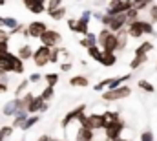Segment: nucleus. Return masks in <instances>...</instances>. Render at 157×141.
Returning a JSON list of instances; mask_svg holds the SVG:
<instances>
[{"label":"nucleus","instance_id":"obj_40","mask_svg":"<svg viewBox=\"0 0 157 141\" xmlns=\"http://www.w3.org/2000/svg\"><path fill=\"white\" fill-rule=\"evenodd\" d=\"M13 130H15V128H13L11 125H7V127H2V128H0V136H2L4 139H7V138H11V136H13Z\"/></svg>","mask_w":157,"mask_h":141},{"label":"nucleus","instance_id":"obj_57","mask_svg":"<svg viewBox=\"0 0 157 141\" xmlns=\"http://www.w3.org/2000/svg\"><path fill=\"white\" fill-rule=\"evenodd\" d=\"M2 20H4V17H2V15H0V28H2Z\"/></svg>","mask_w":157,"mask_h":141},{"label":"nucleus","instance_id":"obj_29","mask_svg":"<svg viewBox=\"0 0 157 141\" xmlns=\"http://www.w3.org/2000/svg\"><path fill=\"white\" fill-rule=\"evenodd\" d=\"M154 50V42L152 40H144V42H141L135 50H133V53H150Z\"/></svg>","mask_w":157,"mask_h":141},{"label":"nucleus","instance_id":"obj_7","mask_svg":"<svg viewBox=\"0 0 157 141\" xmlns=\"http://www.w3.org/2000/svg\"><path fill=\"white\" fill-rule=\"evenodd\" d=\"M39 40H40V44L53 48V46H59V44L62 42V35H60L57 30H49V28H48V30L39 37Z\"/></svg>","mask_w":157,"mask_h":141},{"label":"nucleus","instance_id":"obj_6","mask_svg":"<svg viewBox=\"0 0 157 141\" xmlns=\"http://www.w3.org/2000/svg\"><path fill=\"white\" fill-rule=\"evenodd\" d=\"M49 51H51V48L49 46H44V44H40L39 48L33 51V62H35V66L37 68H42V66H46V64H49Z\"/></svg>","mask_w":157,"mask_h":141},{"label":"nucleus","instance_id":"obj_46","mask_svg":"<svg viewBox=\"0 0 157 141\" xmlns=\"http://www.w3.org/2000/svg\"><path fill=\"white\" fill-rule=\"evenodd\" d=\"M71 68H73V62H71V61H64V62H60V71H62V73L70 71Z\"/></svg>","mask_w":157,"mask_h":141},{"label":"nucleus","instance_id":"obj_38","mask_svg":"<svg viewBox=\"0 0 157 141\" xmlns=\"http://www.w3.org/2000/svg\"><path fill=\"white\" fill-rule=\"evenodd\" d=\"M148 15H150V22L155 26V24H157V4H155V2L148 7Z\"/></svg>","mask_w":157,"mask_h":141},{"label":"nucleus","instance_id":"obj_22","mask_svg":"<svg viewBox=\"0 0 157 141\" xmlns=\"http://www.w3.org/2000/svg\"><path fill=\"white\" fill-rule=\"evenodd\" d=\"M78 44L82 46V48H90V46H93V44H97V33H93V31H88L86 35L82 37L80 40H78Z\"/></svg>","mask_w":157,"mask_h":141},{"label":"nucleus","instance_id":"obj_53","mask_svg":"<svg viewBox=\"0 0 157 141\" xmlns=\"http://www.w3.org/2000/svg\"><path fill=\"white\" fill-rule=\"evenodd\" d=\"M6 92H7V83L0 81V94H6Z\"/></svg>","mask_w":157,"mask_h":141},{"label":"nucleus","instance_id":"obj_42","mask_svg":"<svg viewBox=\"0 0 157 141\" xmlns=\"http://www.w3.org/2000/svg\"><path fill=\"white\" fill-rule=\"evenodd\" d=\"M139 13H141V11H137L135 7H132L130 11H126V18H128V22H132V20H137V18H139Z\"/></svg>","mask_w":157,"mask_h":141},{"label":"nucleus","instance_id":"obj_15","mask_svg":"<svg viewBox=\"0 0 157 141\" xmlns=\"http://www.w3.org/2000/svg\"><path fill=\"white\" fill-rule=\"evenodd\" d=\"M115 38H117V51H122V50L128 46V38H130L128 30H126V28H122V30L115 31Z\"/></svg>","mask_w":157,"mask_h":141},{"label":"nucleus","instance_id":"obj_52","mask_svg":"<svg viewBox=\"0 0 157 141\" xmlns=\"http://www.w3.org/2000/svg\"><path fill=\"white\" fill-rule=\"evenodd\" d=\"M0 81L2 83H7V71L2 70V68H0Z\"/></svg>","mask_w":157,"mask_h":141},{"label":"nucleus","instance_id":"obj_26","mask_svg":"<svg viewBox=\"0 0 157 141\" xmlns=\"http://www.w3.org/2000/svg\"><path fill=\"white\" fill-rule=\"evenodd\" d=\"M88 31H90V18H84V17L77 18V33L84 37Z\"/></svg>","mask_w":157,"mask_h":141},{"label":"nucleus","instance_id":"obj_45","mask_svg":"<svg viewBox=\"0 0 157 141\" xmlns=\"http://www.w3.org/2000/svg\"><path fill=\"white\" fill-rule=\"evenodd\" d=\"M144 35H155V28L150 20H144Z\"/></svg>","mask_w":157,"mask_h":141},{"label":"nucleus","instance_id":"obj_32","mask_svg":"<svg viewBox=\"0 0 157 141\" xmlns=\"http://www.w3.org/2000/svg\"><path fill=\"white\" fill-rule=\"evenodd\" d=\"M59 62H60V48L53 46L49 51V64H59Z\"/></svg>","mask_w":157,"mask_h":141},{"label":"nucleus","instance_id":"obj_25","mask_svg":"<svg viewBox=\"0 0 157 141\" xmlns=\"http://www.w3.org/2000/svg\"><path fill=\"white\" fill-rule=\"evenodd\" d=\"M46 13L49 15L51 20H62V18L66 17L68 9H66V6H60V7H57V9H53V11H46Z\"/></svg>","mask_w":157,"mask_h":141},{"label":"nucleus","instance_id":"obj_33","mask_svg":"<svg viewBox=\"0 0 157 141\" xmlns=\"http://www.w3.org/2000/svg\"><path fill=\"white\" fill-rule=\"evenodd\" d=\"M29 84H31V83H29L28 79H22V81L18 83V86L15 88V97H20L22 94H26V92H28V86H29Z\"/></svg>","mask_w":157,"mask_h":141},{"label":"nucleus","instance_id":"obj_62","mask_svg":"<svg viewBox=\"0 0 157 141\" xmlns=\"http://www.w3.org/2000/svg\"><path fill=\"white\" fill-rule=\"evenodd\" d=\"M99 2H104V0H99Z\"/></svg>","mask_w":157,"mask_h":141},{"label":"nucleus","instance_id":"obj_49","mask_svg":"<svg viewBox=\"0 0 157 141\" xmlns=\"http://www.w3.org/2000/svg\"><path fill=\"white\" fill-rule=\"evenodd\" d=\"M68 28L73 33H77V18H68Z\"/></svg>","mask_w":157,"mask_h":141},{"label":"nucleus","instance_id":"obj_13","mask_svg":"<svg viewBox=\"0 0 157 141\" xmlns=\"http://www.w3.org/2000/svg\"><path fill=\"white\" fill-rule=\"evenodd\" d=\"M28 11H31L33 15H42L46 13V2H40V0H29L28 4H24Z\"/></svg>","mask_w":157,"mask_h":141},{"label":"nucleus","instance_id":"obj_2","mask_svg":"<svg viewBox=\"0 0 157 141\" xmlns=\"http://www.w3.org/2000/svg\"><path fill=\"white\" fill-rule=\"evenodd\" d=\"M132 95V86L130 84H121L117 88H113V90H104L102 94H101V99L102 101H106V103H113V101H121V99H126V97H130Z\"/></svg>","mask_w":157,"mask_h":141},{"label":"nucleus","instance_id":"obj_39","mask_svg":"<svg viewBox=\"0 0 157 141\" xmlns=\"http://www.w3.org/2000/svg\"><path fill=\"white\" fill-rule=\"evenodd\" d=\"M110 79H112V77H106V79L99 81V83L93 86V90H95V92H104V90L108 88V83H110Z\"/></svg>","mask_w":157,"mask_h":141},{"label":"nucleus","instance_id":"obj_23","mask_svg":"<svg viewBox=\"0 0 157 141\" xmlns=\"http://www.w3.org/2000/svg\"><path fill=\"white\" fill-rule=\"evenodd\" d=\"M17 55H18V59H22V61H29V59L33 57V48H31L29 44H22V46L18 48Z\"/></svg>","mask_w":157,"mask_h":141},{"label":"nucleus","instance_id":"obj_27","mask_svg":"<svg viewBox=\"0 0 157 141\" xmlns=\"http://www.w3.org/2000/svg\"><path fill=\"white\" fill-rule=\"evenodd\" d=\"M86 51H88V55H90L93 61L101 62V57H102V48H99V44H93V46H90Z\"/></svg>","mask_w":157,"mask_h":141},{"label":"nucleus","instance_id":"obj_19","mask_svg":"<svg viewBox=\"0 0 157 141\" xmlns=\"http://www.w3.org/2000/svg\"><path fill=\"white\" fill-rule=\"evenodd\" d=\"M88 84H90V81H88V77L82 75V73H78V75H75V77L70 79V86H73V88H86Z\"/></svg>","mask_w":157,"mask_h":141},{"label":"nucleus","instance_id":"obj_41","mask_svg":"<svg viewBox=\"0 0 157 141\" xmlns=\"http://www.w3.org/2000/svg\"><path fill=\"white\" fill-rule=\"evenodd\" d=\"M104 115H106L108 123H110V121H119V119H121L119 112H113V110H106V112H104Z\"/></svg>","mask_w":157,"mask_h":141},{"label":"nucleus","instance_id":"obj_60","mask_svg":"<svg viewBox=\"0 0 157 141\" xmlns=\"http://www.w3.org/2000/svg\"><path fill=\"white\" fill-rule=\"evenodd\" d=\"M51 141H62V139H53V138H51Z\"/></svg>","mask_w":157,"mask_h":141},{"label":"nucleus","instance_id":"obj_14","mask_svg":"<svg viewBox=\"0 0 157 141\" xmlns=\"http://www.w3.org/2000/svg\"><path fill=\"white\" fill-rule=\"evenodd\" d=\"M146 62H148V53H133V59L130 61V70H139Z\"/></svg>","mask_w":157,"mask_h":141},{"label":"nucleus","instance_id":"obj_43","mask_svg":"<svg viewBox=\"0 0 157 141\" xmlns=\"http://www.w3.org/2000/svg\"><path fill=\"white\" fill-rule=\"evenodd\" d=\"M154 2H155V0H141L139 4H135V9H137V11H143V9H146V7H150Z\"/></svg>","mask_w":157,"mask_h":141},{"label":"nucleus","instance_id":"obj_64","mask_svg":"<svg viewBox=\"0 0 157 141\" xmlns=\"http://www.w3.org/2000/svg\"><path fill=\"white\" fill-rule=\"evenodd\" d=\"M155 68H157V64H155Z\"/></svg>","mask_w":157,"mask_h":141},{"label":"nucleus","instance_id":"obj_63","mask_svg":"<svg viewBox=\"0 0 157 141\" xmlns=\"http://www.w3.org/2000/svg\"><path fill=\"white\" fill-rule=\"evenodd\" d=\"M77 2H80V0H77Z\"/></svg>","mask_w":157,"mask_h":141},{"label":"nucleus","instance_id":"obj_30","mask_svg":"<svg viewBox=\"0 0 157 141\" xmlns=\"http://www.w3.org/2000/svg\"><path fill=\"white\" fill-rule=\"evenodd\" d=\"M137 86H139L143 92H146V94H154V92H155V86H154L150 81H146V79H139V81H137Z\"/></svg>","mask_w":157,"mask_h":141},{"label":"nucleus","instance_id":"obj_58","mask_svg":"<svg viewBox=\"0 0 157 141\" xmlns=\"http://www.w3.org/2000/svg\"><path fill=\"white\" fill-rule=\"evenodd\" d=\"M0 6H6V0H0Z\"/></svg>","mask_w":157,"mask_h":141},{"label":"nucleus","instance_id":"obj_11","mask_svg":"<svg viewBox=\"0 0 157 141\" xmlns=\"http://www.w3.org/2000/svg\"><path fill=\"white\" fill-rule=\"evenodd\" d=\"M126 24H128V18H126V13H119V15H113L112 18H110V24H108V30L112 31V33H115L119 30H122V28H126Z\"/></svg>","mask_w":157,"mask_h":141},{"label":"nucleus","instance_id":"obj_61","mask_svg":"<svg viewBox=\"0 0 157 141\" xmlns=\"http://www.w3.org/2000/svg\"><path fill=\"white\" fill-rule=\"evenodd\" d=\"M0 141H4V138H2V136H0Z\"/></svg>","mask_w":157,"mask_h":141},{"label":"nucleus","instance_id":"obj_35","mask_svg":"<svg viewBox=\"0 0 157 141\" xmlns=\"http://www.w3.org/2000/svg\"><path fill=\"white\" fill-rule=\"evenodd\" d=\"M15 26H18V20H17L15 17H4V20H2V28H6V30H13Z\"/></svg>","mask_w":157,"mask_h":141},{"label":"nucleus","instance_id":"obj_12","mask_svg":"<svg viewBox=\"0 0 157 141\" xmlns=\"http://www.w3.org/2000/svg\"><path fill=\"white\" fill-rule=\"evenodd\" d=\"M20 110V99L18 97H15V99H11V101H7L4 108H2V112H4V115H7V117H11V115H15L17 112Z\"/></svg>","mask_w":157,"mask_h":141},{"label":"nucleus","instance_id":"obj_24","mask_svg":"<svg viewBox=\"0 0 157 141\" xmlns=\"http://www.w3.org/2000/svg\"><path fill=\"white\" fill-rule=\"evenodd\" d=\"M42 105H44V99H42L40 95H35L33 101L28 106V114H40V106Z\"/></svg>","mask_w":157,"mask_h":141},{"label":"nucleus","instance_id":"obj_47","mask_svg":"<svg viewBox=\"0 0 157 141\" xmlns=\"http://www.w3.org/2000/svg\"><path fill=\"white\" fill-rule=\"evenodd\" d=\"M28 81H29L31 84H37V83H40V81H42V75H40V73H37V71H35V73H31V75L28 77Z\"/></svg>","mask_w":157,"mask_h":141},{"label":"nucleus","instance_id":"obj_20","mask_svg":"<svg viewBox=\"0 0 157 141\" xmlns=\"http://www.w3.org/2000/svg\"><path fill=\"white\" fill-rule=\"evenodd\" d=\"M40 121V114H29L28 115V119L22 123V127H20V130H24V132H28L29 128H33L37 123Z\"/></svg>","mask_w":157,"mask_h":141},{"label":"nucleus","instance_id":"obj_1","mask_svg":"<svg viewBox=\"0 0 157 141\" xmlns=\"http://www.w3.org/2000/svg\"><path fill=\"white\" fill-rule=\"evenodd\" d=\"M0 68L6 70L7 73L22 75L24 73V61L18 59V55H15V53L6 51V53H0Z\"/></svg>","mask_w":157,"mask_h":141},{"label":"nucleus","instance_id":"obj_56","mask_svg":"<svg viewBox=\"0 0 157 141\" xmlns=\"http://www.w3.org/2000/svg\"><path fill=\"white\" fill-rule=\"evenodd\" d=\"M113 141H130V139H124V138H117V139H113Z\"/></svg>","mask_w":157,"mask_h":141},{"label":"nucleus","instance_id":"obj_5","mask_svg":"<svg viewBox=\"0 0 157 141\" xmlns=\"http://www.w3.org/2000/svg\"><path fill=\"white\" fill-rule=\"evenodd\" d=\"M46 30H48V24H46V22H42V20H33V22H29V24L26 26V30L22 31V35L26 37V38H39Z\"/></svg>","mask_w":157,"mask_h":141},{"label":"nucleus","instance_id":"obj_36","mask_svg":"<svg viewBox=\"0 0 157 141\" xmlns=\"http://www.w3.org/2000/svg\"><path fill=\"white\" fill-rule=\"evenodd\" d=\"M60 6H64V0H46V11H53Z\"/></svg>","mask_w":157,"mask_h":141},{"label":"nucleus","instance_id":"obj_3","mask_svg":"<svg viewBox=\"0 0 157 141\" xmlns=\"http://www.w3.org/2000/svg\"><path fill=\"white\" fill-rule=\"evenodd\" d=\"M132 7H135L133 0H110V4H108V7H106L104 13L110 15V17H113V15H119V13L130 11Z\"/></svg>","mask_w":157,"mask_h":141},{"label":"nucleus","instance_id":"obj_4","mask_svg":"<svg viewBox=\"0 0 157 141\" xmlns=\"http://www.w3.org/2000/svg\"><path fill=\"white\" fill-rule=\"evenodd\" d=\"M126 128V123L122 121V119H119V121H110L106 127H104V134H106V141H113L121 138V134H122V130Z\"/></svg>","mask_w":157,"mask_h":141},{"label":"nucleus","instance_id":"obj_9","mask_svg":"<svg viewBox=\"0 0 157 141\" xmlns=\"http://www.w3.org/2000/svg\"><path fill=\"white\" fill-rule=\"evenodd\" d=\"M108 125V119L104 114H90L88 115V128L91 130H104V127Z\"/></svg>","mask_w":157,"mask_h":141},{"label":"nucleus","instance_id":"obj_31","mask_svg":"<svg viewBox=\"0 0 157 141\" xmlns=\"http://www.w3.org/2000/svg\"><path fill=\"white\" fill-rule=\"evenodd\" d=\"M33 97H35V95H33L31 92H26L24 95H20V97H18V99H20V110H28V106L33 101Z\"/></svg>","mask_w":157,"mask_h":141},{"label":"nucleus","instance_id":"obj_54","mask_svg":"<svg viewBox=\"0 0 157 141\" xmlns=\"http://www.w3.org/2000/svg\"><path fill=\"white\" fill-rule=\"evenodd\" d=\"M48 108H49V103H48V101H44V105L40 106V114H44V112H48Z\"/></svg>","mask_w":157,"mask_h":141},{"label":"nucleus","instance_id":"obj_55","mask_svg":"<svg viewBox=\"0 0 157 141\" xmlns=\"http://www.w3.org/2000/svg\"><path fill=\"white\" fill-rule=\"evenodd\" d=\"M37 141H51V138H49V136H46V134H44V136H40L39 139Z\"/></svg>","mask_w":157,"mask_h":141},{"label":"nucleus","instance_id":"obj_28","mask_svg":"<svg viewBox=\"0 0 157 141\" xmlns=\"http://www.w3.org/2000/svg\"><path fill=\"white\" fill-rule=\"evenodd\" d=\"M42 79L46 81V86H57V84H59V81H60L59 73H55V71H49V73L42 75Z\"/></svg>","mask_w":157,"mask_h":141},{"label":"nucleus","instance_id":"obj_50","mask_svg":"<svg viewBox=\"0 0 157 141\" xmlns=\"http://www.w3.org/2000/svg\"><path fill=\"white\" fill-rule=\"evenodd\" d=\"M11 35H9V31H6L4 28H0V42H4V40H9Z\"/></svg>","mask_w":157,"mask_h":141},{"label":"nucleus","instance_id":"obj_37","mask_svg":"<svg viewBox=\"0 0 157 141\" xmlns=\"http://www.w3.org/2000/svg\"><path fill=\"white\" fill-rule=\"evenodd\" d=\"M110 33H112V31H110L108 28H104V26H102V30H101V31L97 33V44L101 46V44H102V42H104V40L108 38V35H110Z\"/></svg>","mask_w":157,"mask_h":141},{"label":"nucleus","instance_id":"obj_8","mask_svg":"<svg viewBox=\"0 0 157 141\" xmlns=\"http://www.w3.org/2000/svg\"><path fill=\"white\" fill-rule=\"evenodd\" d=\"M84 112H86V105H78V106H75L73 110H70V112H68V114L64 115V119H62V123H60V127H62V130L66 132L70 125H73V123H77L78 115H80V114H84Z\"/></svg>","mask_w":157,"mask_h":141},{"label":"nucleus","instance_id":"obj_17","mask_svg":"<svg viewBox=\"0 0 157 141\" xmlns=\"http://www.w3.org/2000/svg\"><path fill=\"white\" fill-rule=\"evenodd\" d=\"M101 48H102V51H117V38H115V33H110L108 38L101 44Z\"/></svg>","mask_w":157,"mask_h":141},{"label":"nucleus","instance_id":"obj_51","mask_svg":"<svg viewBox=\"0 0 157 141\" xmlns=\"http://www.w3.org/2000/svg\"><path fill=\"white\" fill-rule=\"evenodd\" d=\"M6 51H9V40L0 42V53H6Z\"/></svg>","mask_w":157,"mask_h":141},{"label":"nucleus","instance_id":"obj_21","mask_svg":"<svg viewBox=\"0 0 157 141\" xmlns=\"http://www.w3.org/2000/svg\"><path fill=\"white\" fill-rule=\"evenodd\" d=\"M28 115H29V114H28V110H18V112L13 115V123H11V127H13V128H20V127H22V123L28 119Z\"/></svg>","mask_w":157,"mask_h":141},{"label":"nucleus","instance_id":"obj_59","mask_svg":"<svg viewBox=\"0 0 157 141\" xmlns=\"http://www.w3.org/2000/svg\"><path fill=\"white\" fill-rule=\"evenodd\" d=\"M139 2H141V0H133V4H139Z\"/></svg>","mask_w":157,"mask_h":141},{"label":"nucleus","instance_id":"obj_18","mask_svg":"<svg viewBox=\"0 0 157 141\" xmlns=\"http://www.w3.org/2000/svg\"><path fill=\"white\" fill-rule=\"evenodd\" d=\"M93 132H95V130H91V128L78 127L75 139H77V141H93Z\"/></svg>","mask_w":157,"mask_h":141},{"label":"nucleus","instance_id":"obj_44","mask_svg":"<svg viewBox=\"0 0 157 141\" xmlns=\"http://www.w3.org/2000/svg\"><path fill=\"white\" fill-rule=\"evenodd\" d=\"M139 139L141 141H155V138H154V132L152 130H144V132H141Z\"/></svg>","mask_w":157,"mask_h":141},{"label":"nucleus","instance_id":"obj_34","mask_svg":"<svg viewBox=\"0 0 157 141\" xmlns=\"http://www.w3.org/2000/svg\"><path fill=\"white\" fill-rule=\"evenodd\" d=\"M40 97H42L44 101H48V103H49V101L55 97V86H46V88L40 92Z\"/></svg>","mask_w":157,"mask_h":141},{"label":"nucleus","instance_id":"obj_16","mask_svg":"<svg viewBox=\"0 0 157 141\" xmlns=\"http://www.w3.org/2000/svg\"><path fill=\"white\" fill-rule=\"evenodd\" d=\"M115 62H117V53H113V51H102V57H101V64L102 66L112 68V66H115Z\"/></svg>","mask_w":157,"mask_h":141},{"label":"nucleus","instance_id":"obj_48","mask_svg":"<svg viewBox=\"0 0 157 141\" xmlns=\"http://www.w3.org/2000/svg\"><path fill=\"white\" fill-rule=\"evenodd\" d=\"M24 30H26V26H24V24H18V26H15L13 30H9V35H11V37H13V35H18V33H22Z\"/></svg>","mask_w":157,"mask_h":141},{"label":"nucleus","instance_id":"obj_10","mask_svg":"<svg viewBox=\"0 0 157 141\" xmlns=\"http://www.w3.org/2000/svg\"><path fill=\"white\" fill-rule=\"evenodd\" d=\"M126 30H128V35L132 38H141L144 35V20H141V18L132 20L126 24Z\"/></svg>","mask_w":157,"mask_h":141}]
</instances>
